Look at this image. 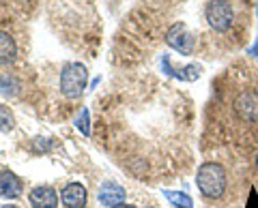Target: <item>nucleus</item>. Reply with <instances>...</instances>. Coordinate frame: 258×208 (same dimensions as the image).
<instances>
[{"label":"nucleus","mask_w":258,"mask_h":208,"mask_svg":"<svg viewBox=\"0 0 258 208\" xmlns=\"http://www.w3.org/2000/svg\"><path fill=\"white\" fill-rule=\"evenodd\" d=\"M226 170L220 163H213V161H207L198 167V174H196V185L200 189V193L205 197H222V193L226 191Z\"/></svg>","instance_id":"1"},{"label":"nucleus","mask_w":258,"mask_h":208,"mask_svg":"<svg viewBox=\"0 0 258 208\" xmlns=\"http://www.w3.org/2000/svg\"><path fill=\"white\" fill-rule=\"evenodd\" d=\"M232 108H235L237 116L245 123H258V92L254 88H245L241 90L235 101H232Z\"/></svg>","instance_id":"5"},{"label":"nucleus","mask_w":258,"mask_h":208,"mask_svg":"<svg viewBox=\"0 0 258 208\" xmlns=\"http://www.w3.org/2000/svg\"><path fill=\"white\" fill-rule=\"evenodd\" d=\"M256 170H258V155H256Z\"/></svg>","instance_id":"18"},{"label":"nucleus","mask_w":258,"mask_h":208,"mask_svg":"<svg viewBox=\"0 0 258 208\" xmlns=\"http://www.w3.org/2000/svg\"><path fill=\"white\" fill-rule=\"evenodd\" d=\"M22 193V180L11 170L0 172V195L7 199H13Z\"/></svg>","instance_id":"8"},{"label":"nucleus","mask_w":258,"mask_h":208,"mask_svg":"<svg viewBox=\"0 0 258 208\" xmlns=\"http://www.w3.org/2000/svg\"><path fill=\"white\" fill-rule=\"evenodd\" d=\"M123 199H125V189L120 185H116V182H103V185H101V189H99V202L103 206L112 208V206L120 204Z\"/></svg>","instance_id":"9"},{"label":"nucleus","mask_w":258,"mask_h":208,"mask_svg":"<svg viewBox=\"0 0 258 208\" xmlns=\"http://www.w3.org/2000/svg\"><path fill=\"white\" fill-rule=\"evenodd\" d=\"M18 58V45H15V39L0 30V67H7Z\"/></svg>","instance_id":"10"},{"label":"nucleus","mask_w":258,"mask_h":208,"mask_svg":"<svg viewBox=\"0 0 258 208\" xmlns=\"http://www.w3.org/2000/svg\"><path fill=\"white\" fill-rule=\"evenodd\" d=\"M76 127L82 135H91V114H88V108L80 110V114L76 118Z\"/></svg>","instance_id":"14"},{"label":"nucleus","mask_w":258,"mask_h":208,"mask_svg":"<svg viewBox=\"0 0 258 208\" xmlns=\"http://www.w3.org/2000/svg\"><path fill=\"white\" fill-rule=\"evenodd\" d=\"M18 88H20V82L13 75L0 73V92L7 94V97H13V94L18 92Z\"/></svg>","instance_id":"12"},{"label":"nucleus","mask_w":258,"mask_h":208,"mask_svg":"<svg viewBox=\"0 0 258 208\" xmlns=\"http://www.w3.org/2000/svg\"><path fill=\"white\" fill-rule=\"evenodd\" d=\"M88 82V71L80 62H67L60 71V92L67 99H78Z\"/></svg>","instance_id":"2"},{"label":"nucleus","mask_w":258,"mask_h":208,"mask_svg":"<svg viewBox=\"0 0 258 208\" xmlns=\"http://www.w3.org/2000/svg\"><path fill=\"white\" fill-rule=\"evenodd\" d=\"M164 195L174 208H194V199L183 191H164Z\"/></svg>","instance_id":"11"},{"label":"nucleus","mask_w":258,"mask_h":208,"mask_svg":"<svg viewBox=\"0 0 258 208\" xmlns=\"http://www.w3.org/2000/svg\"><path fill=\"white\" fill-rule=\"evenodd\" d=\"M86 199H88V193L80 182H71L60 193V202L64 204V208H84Z\"/></svg>","instance_id":"6"},{"label":"nucleus","mask_w":258,"mask_h":208,"mask_svg":"<svg viewBox=\"0 0 258 208\" xmlns=\"http://www.w3.org/2000/svg\"><path fill=\"white\" fill-rule=\"evenodd\" d=\"M166 43L179 54L189 56L194 54V47H196V37L189 33V28L183 22H176L166 30Z\"/></svg>","instance_id":"4"},{"label":"nucleus","mask_w":258,"mask_h":208,"mask_svg":"<svg viewBox=\"0 0 258 208\" xmlns=\"http://www.w3.org/2000/svg\"><path fill=\"white\" fill-rule=\"evenodd\" d=\"M249 54H252V56H254V58L258 60V39H256V43H254L252 47H249Z\"/></svg>","instance_id":"15"},{"label":"nucleus","mask_w":258,"mask_h":208,"mask_svg":"<svg viewBox=\"0 0 258 208\" xmlns=\"http://www.w3.org/2000/svg\"><path fill=\"white\" fill-rule=\"evenodd\" d=\"M205 15H207L209 26L217 30V33H226L232 26V22H235V9H232L228 0H209Z\"/></svg>","instance_id":"3"},{"label":"nucleus","mask_w":258,"mask_h":208,"mask_svg":"<svg viewBox=\"0 0 258 208\" xmlns=\"http://www.w3.org/2000/svg\"><path fill=\"white\" fill-rule=\"evenodd\" d=\"M13 129H15V116H13V112L7 108V106L0 103V131L9 133Z\"/></svg>","instance_id":"13"},{"label":"nucleus","mask_w":258,"mask_h":208,"mask_svg":"<svg viewBox=\"0 0 258 208\" xmlns=\"http://www.w3.org/2000/svg\"><path fill=\"white\" fill-rule=\"evenodd\" d=\"M112 208H136V206H134V204H125V202H120V204L112 206Z\"/></svg>","instance_id":"16"},{"label":"nucleus","mask_w":258,"mask_h":208,"mask_svg":"<svg viewBox=\"0 0 258 208\" xmlns=\"http://www.w3.org/2000/svg\"><path fill=\"white\" fill-rule=\"evenodd\" d=\"M32 208H56L58 206V195L52 187H35L28 195Z\"/></svg>","instance_id":"7"},{"label":"nucleus","mask_w":258,"mask_h":208,"mask_svg":"<svg viewBox=\"0 0 258 208\" xmlns=\"http://www.w3.org/2000/svg\"><path fill=\"white\" fill-rule=\"evenodd\" d=\"M0 208H18V206H0Z\"/></svg>","instance_id":"17"}]
</instances>
